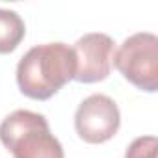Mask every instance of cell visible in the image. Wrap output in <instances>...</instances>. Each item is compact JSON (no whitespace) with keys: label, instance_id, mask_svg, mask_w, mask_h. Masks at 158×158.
I'll list each match as a JSON object with an SVG mask.
<instances>
[{"label":"cell","instance_id":"obj_2","mask_svg":"<svg viewBox=\"0 0 158 158\" xmlns=\"http://www.w3.org/2000/svg\"><path fill=\"white\" fill-rule=\"evenodd\" d=\"M0 141L13 158H65L43 114L15 110L0 123Z\"/></svg>","mask_w":158,"mask_h":158},{"label":"cell","instance_id":"obj_6","mask_svg":"<svg viewBox=\"0 0 158 158\" xmlns=\"http://www.w3.org/2000/svg\"><path fill=\"white\" fill-rule=\"evenodd\" d=\"M26 35V26L21 15L13 10L0 8V54L13 52Z\"/></svg>","mask_w":158,"mask_h":158},{"label":"cell","instance_id":"obj_7","mask_svg":"<svg viewBox=\"0 0 158 158\" xmlns=\"http://www.w3.org/2000/svg\"><path fill=\"white\" fill-rule=\"evenodd\" d=\"M156 136H139L127 147L125 158H156Z\"/></svg>","mask_w":158,"mask_h":158},{"label":"cell","instance_id":"obj_5","mask_svg":"<svg viewBox=\"0 0 158 158\" xmlns=\"http://www.w3.org/2000/svg\"><path fill=\"white\" fill-rule=\"evenodd\" d=\"M73 52L76 60L74 80L82 84H95L108 78L115 52V43L108 34L91 32L82 35L74 43Z\"/></svg>","mask_w":158,"mask_h":158},{"label":"cell","instance_id":"obj_4","mask_svg":"<svg viewBox=\"0 0 158 158\" xmlns=\"http://www.w3.org/2000/svg\"><path fill=\"white\" fill-rule=\"evenodd\" d=\"M121 125V114L114 99L102 93L86 97L76 108L74 128L86 143H104L112 139Z\"/></svg>","mask_w":158,"mask_h":158},{"label":"cell","instance_id":"obj_1","mask_svg":"<svg viewBox=\"0 0 158 158\" xmlns=\"http://www.w3.org/2000/svg\"><path fill=\"white\" fill-rule=\"evenodd\" d=\"M76 60L73 47L45 43L32 47L17 65V86L34 101H48L65 84L74 80Z\"/></svg>","mask_w":158,"mask_h":158},{"label":"cell","instance_id":"obj_3","mask_svg":"<svg viewBox=\"0 0 158 158\" xmlns=\"http://www.w3.org/2000/svg\"><path fill=\"white\" fill-rule=\"evenodd\" d=\"M112 63L125 80L141 91L154 93L158 89V37L151 32H138L127 37Z\"/></svg>","mask_w":158,"mask_h":158}]
</instances>
